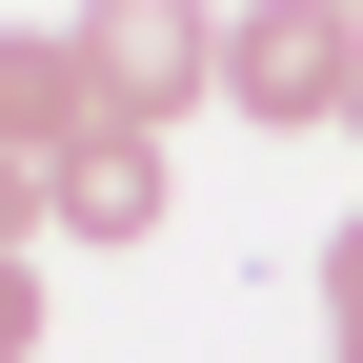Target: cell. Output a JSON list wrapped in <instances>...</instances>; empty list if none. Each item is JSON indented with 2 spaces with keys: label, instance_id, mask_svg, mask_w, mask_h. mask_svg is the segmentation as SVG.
I'll list each match as a JSON object with an SVG mask.
<instances>
[{
  "label": "cell",
  "instance_id": "ba28073f",
  "mask_svg": "<svg viewBox=\"0 0 363 363\" xmlns=\"http://www.w3.org/2000/svg\"><path fill=\"white\" fill-rule=\"evenodd\" d=\"M343 142H363V81H343Z\"/></svg>",
  "mask_w": 363,
  "mask_h": 363
},
{
  "label": "cell",
  "instance_id": "5b68a950",
  "mask_svg": "<svg viewBox=\"0 0 363 363\" xmlns=\"http://www.w3.org/2000/svg\"><path fill=\"white\" fill-rule=\"evenodd\" d=\"M323 343L363 363V202H343V242H323Z\"/></svg>",
  "mask_w": 363,
  "mask_h": 363
},
{
  "label": "cell",
  "instance_id": "6da1fadb",
  "mask_svg": "<svg viewBox=\"0 0 363 363\" xmlns=\"http://www.w3.org/2000/svg\"><path fill=\"white\" fill-rule=\"evenodd\" d=\"M363 81V0H222V101L283 121V142H323Z\"/></svg>",
  "mask_w": 363,
  "mask_h": 363
},
{
  "label": "cell",
  "instance_id": "277c9868",
  "mask_svg": "<svg viewBox=\"0 0 363 363\" xmlns=\"http://www.w3.org/2000/svg\"><path fill=\"white\" fill-rule=\"evenodd\" d=\"M0 142H21V162L101 142V81H81V21H0Z\"/></svg>",
  "mask_w": 363,
  "mask_h": 363
},
{
  "label": "cell",
  "instance_id": "3957f363",
  "mask_svg": "<svg viewBox=\"0 0 363 363\" xmlns=\"http://www.w3.org/2000/svg\"><path fill=\"white\" fill-rule=\"evenodd\" d=\"M162 121H101V142H61L40 162V222H61V242H162Z\"/></svg>",
  "mask_w": 363,
  "mask_h": 363
},
{
  "label": "cell",
  "instance_id": "7a4b0ae2",
  "mask_svg": "<svg viewBox=\"0 0 363 363\" xmlns=\"http://www.w3.org/2000/svg\"><path fill=\"white\" fill-rule=\"evenodd\" d=\"M81 81H101V121L222 101V0H81Z\"/></svg>",
  "mask_w": 363,
  "mask_h": 363
},
{
  "label": "cell",
  "instance_id": "52a82bcc",
  "mask_svg": "<svg viewBox=\"0 0 363 363\" xmlns=\"http://www.w3.org/2000/svg\"><path fill=\"white\" fill-rule=\"evenodd\" d=\"M0 242H40V162L21 142H0Z\"/></svg>",
  "mask_w": 363,
  "mask_h": 363
},
{
  "label": "cell",
  "instance_id": "8992f818",
  "mask_svg": "<svg viewBox=\"0 0 363 363\" xmlns=\"http://www.w3.org/2000/svg\"><path fill=\"white\" fill-rule=\"evenodd\" d=\"M0 363H40V262L0 242Z\"/></svg>",
  "mask_w": 363,
  "mask_h": 363
}]
</instances>
